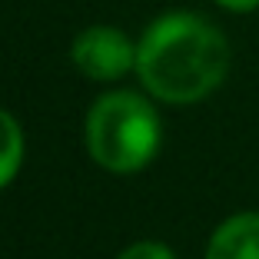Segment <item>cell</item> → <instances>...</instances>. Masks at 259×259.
I'll return each instance as SVG.
<instances>
[{
  "mask_svg": "<svg viewBox=\"0 0 259 259\" xmlns=\"http://www.w3.org/2000/svg\"><path fill=\"white\" fill-rule=\"evenodd\" d=\"M87 153L116 176L146 169L163 146V120L153 100L137 90H110L93 100L83 123Z\"/></svg>",
  "mask_w": 259,
  "mask_h": 259,
  "instance_id": "2",
  "label": "cell"
},
{
  "mask_svg": "<svg viewBox=\"0 0 259 259\" xmlns=\"http://www.w3.org/2000/svg\"><path fill=\"white\" fill-rule=\"evenodd\" d=\"M23 130L10 110L0 107V190H7L23 166Z\"/></svg>",
  "mask_w": 259,
  "mask_h": 259,
  "instance_id": "5",
  "label": "cell"
},
{
  "mask_svg": "<svg viewBox=\"0 0 259 259\" xmlns=\"http://www.w3.org/2000/svg\"><path fill=\"white\" fill-rule=\"evenodd\" d=\"M233 47L209 17L196 10H166L153 17L137 40V70L143 90L169 107H193L213 97L229 76Z\"/></svg>",
  "mask_w": 259,
  "mask_h": 259,
  "instance_id": "1",
  "label": "cell"
},
{
  "mask_svg": "<svg viewBox=\"0 0 259 259\" xmlns=\"http://www.w3.org/2000/svg\"><path fill=\"white\" fill-rule=\"evenodd\" d=\"M203 259H259V213L243 209L220 223L206 239Z\"/></svg>",
  "mask_w": 259,
  "mask_h": 259,
  "instance_id": "4",
  "label": "cell"
},
{
  "mask_svg": "<svg viewBox=\"0 0 259 259\" xmlns=\"http://www.w3.org/2000/svg\"><path fill=\"white\" fill-rule=\"evenodd\" d=\"M220 10H226V14H252V10H259V0H213Z\"/></svg>",
  "mask_w": 259,
  "mask_h": 259,
  "instance_id": "7",
  "label": "cell"
},
{
  "mask_svg": "<svg viewBox=\"0 0 259 259\" xmlns=\"http://www.w3.org/2000/svg\"><path fill=\"white\" fill-rule=\"evenodd\" d=\"M70 60L93 83H113L137 70V40L120 27L93 23L73 37Z\"/></svg>",
  "mask_w": 259,
  "mask_h": 259,
  "instance_id": "3",
  "label": "cell"
},
{
  "mask_svg": "<svg viewBox=\"0 0 259 259\" xmlns=\"http://www.w3.org/2000/svg\"><path fill=\"white\" fill-rule=\"evenodd\" d=\"M116 259H176V252L160 239H140V243H130Z\"/></svg>",
  "mask_w": 259,
  "mask_h": 259,
  "instance_id": "6",
  "label": "cell"
}]
</instances>
